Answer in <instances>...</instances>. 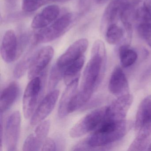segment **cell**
Listing matches in <instances>:
<instances>
[{"mask_svg":"<svg viewBox=\"0 0 151 151\" xmlns=\"http://www.w3.org/2000/svg\"><path fill=\"white\" fill-rule=\"evenodd\" d=\"M0 52L2 59L7 63L15 61L21 55L22 50L18 46L16 35L14 31L9 30L4 34Z\"/></svg>","mask_w":151,"mask_h":151,"instance_id":"8fae6325","label":"cell"},{"mask_svg":"<svg viewBox=\"0 0 151 151\" xmlns=\"http://www.w3.org/2000/svg\"><path fill=\"white\" fill-rule=\"evenodd\" d=\"M109 89L112 94L118 97L128 93V80L120 67H116L113 70L109 83Z\"/></svg>","mask_w":151,"mask_h":151,"instance_id":"5bb4252c","label":"cell"},{"mask_svg":"<svg viewBox=\"0 0 151 151\" xmlns=\"http://www.w3.org/2000/svg\"><path fill=\"white\" fill-rule=\"evenodd\" d=\"M133 97L129 93L118 97L107 107L105 120L122 121L125 120L132 104Z\"/></svg>","mask_w":151,"mask_h":151,"instance_id":"30bf717a","label":"cell"},{"mask_svg":"<svg viewBox=\"0 0 151 151\" xmlns=\"http://www.w3.org/2000/svg\"><path fill=\"white\" fill-rule=\"evenodd\" d=\"M119 57L122 66L128 68L133 65L138 58L136 51L130 48L128 44L123 45L119 48Z\"/></svg>","mask_w":151,"mask_h":151,"instance_id":"d6986e66","label":"cell"},{"mask_svg":"<svg viewBox=\"0 0 151 151\" xmlns=\"http://www.w3.org/2000/svg\"><path fill=\"white\" fill-rule=\"evenodd\" d=\"M56 146L55 142L52 139H46L41 147L42 151H54L56 150Z\"/></svg>","mask_w":151,"mask_h":151,"instance_id":"4316f807","label":"cell"},{"mask_svg":"<svg viewBox=\"0 0 151 151\" xmlns=\"http://www.w3.org/2000/svg\"><path fill=\"white\" fill-rule=\"evenodd\" d=\"M54 53L52 47L47 46L42 47L34 55L28 69L29 79L31 80L42 73L52 60Z\"/></svg>","mask_w":151,"mask_h":151,"instance_id":"9c48e42d","label":"cell"},{"mask_svg":"<svg viewBox=\"0 0 151 151\" xmlns=\"http://www.w3.org/2000/svg\"><path fill=\"white\" fill-rule=\"evenodd\" d=\"M33 55L26 56L17 64L14 69V75L15 78H20L28 70Z\"/></svg>","mask_w":151,"mask_h":151,"instance_id":"cb8c5ba5","label":"cell"},{"mask_svg":"<svg viewBox=\"0 0 151 151\" xmlns=\"http://www.w3.org/2000/svg\"><path fill=\"white\" fill-rule=\"evenodd\" d=\"M129 0H112L104 11L102 27L106 29L110 24H116L124 9L130 5Z\"/></svg>","mask_w":151,"mask_h":151,"instance_id":"4fadbf2b","label":"cell"},{"mask_svg":"<svg viewBox=\"0 0 151 151\" xmlns=\"http://www.w3.org/2000/svg\"><path fill=\"white\" fill-rule=\"evenodd\" d=\"M96 3L99 4H102L106 3L108 0H94Z\"/></svg>","mask_w":151,"mask_h":151,"instance_id":"f1b7e54d","label":"cell"},{"mask_svg":"<svg viewBox=\"0 0 151 151\" xmlns=\"http://www.w3.org/2000/svg\"><path fill=\"white\" fill-rule=\"evenodd\" d=\"M78 78H76L67 85L62 95L58 108V115L61 118H64L69 113V108L75 95L77 91Z\"/></svg>","mask_w":151,"mask_h":151,"instance_id":"e0dca14e","label":"cell"},{"mask_svg":"<svg viewBox=\"0 0 151 151\" xmlns=\"http://www.w3.org/2000/svg\"><path fill=\"white\" fill-rule=\"evenodd\" d=\"M131 126L130 122L125 120L122 121L104 120L89 137L75 146L72 150H89L106 146L121 139L127 133Z\"/></svg>","mask_w":151,"mask_h":151,"instance_id":"7a4b0ae2","label":"cell"},{"mask_svg":"<svg viewBox=\"0 0 151 151\" xmlns=\"http://www.w3.org/2000/svg\"><path fill=\"white\" fill-rule=\"evenodd\" d=\"M42 88V80L39 77L32 78L28 83L23 99V111L26 119L29 118L34 112Z\"/></svg>","mask_w":151,"mask_h":151,"instance_id":"8992f818","label":"cell"},{"mask_svg":"<svg viewBox=\"0 0 151 151\" xmlns=\"http://www.w3.org/2000/svg\"><path fill=\"white\" fill-rule=\"evenodd\" d=\"M73 20V15L71 13L63 15L51 25L37 32L34 35V44L37 45L47 43L60 37L67 32Z\"/></svg>","mask_w":151,"mask_h":151,"instance_id":"277c9868","label":"cell"},{"mask_svg":"<svg viewBox=\"0 0 151 151\" xmlns=\"http://www.w3.org/2000/svg\"><path fill=\"white\" fill-rule=\"evenodd\" d=\"M56 1H68V0H56Z\"/></svg>","mask_w":151,"mask_h":151,"instance_id":"4dcf8cb0","label":"cell"},{"mask_svg":"<svg viewBox=\"0 0 151 151\" xmlns=\"http://www.w3.org/2000/svg\"><path fill=\"white\" fill-rule=\"evenodd\" d=\"M135 17L137 20L142 22H151V4L144 3L142 6L137 9Z\"/></svg>","mask_w":151,"mask_h":151,"instance_id":"7402d4cb","label":"cell"},{"mask_svg":"<svg viewBox=\"0 0 151 151\" xmlns=\"http://www.w3.org/2000/svg\"><path fill=\"white\" fill-rule=\"evenodd\" d=\"M21 114L15 111L7 119L4 131V143L9 151H16L21 130Z\"/></svg>","mask_w":151,"mask_h":151,"instance_id":"52a82bcc","label":"cell"},{"mask_svg":"<svg viewBox=\"0 0 151 151\" xmlns=\"http://www.w3.org/2000/svg\"><path fill=\"white\" fill-rule=\"evenodd\" d=\"M60 13V9L57 5H51L45 7L33 18L32 28L42 29L45 28L56 20Z\"/></svg>","mask_w":151,"mask_h":151,"instance_id":"9a60e30c","label":"cell"},{"mask_svg":"<svg viewBox=\"0 0 151 151\" xmlns=\"http://www.w3.org/2000/svg\"><path fill=\"white\" fill-rule=\"evenodd\" d=\"M106 51L104 42L100 40L93 43L91 58L86 64L79 90L70 105L69 113H73L89 101L101 80L103 74Z\"/></svg>","mask_w":151,"mask_h":151,"instance_id":"6da1fadb","label":"cell"},{"mask_svg":"<svg viewBox=\"0 0 151 151\" xmlns=\"http://www.w3.org/2000/svg\"><path fill=\"white\" fill-rule=\"evenodd\" d=\"M56 0H23L22 9L24 12H32L43 5Z\"/></svg>","mask_w":151,"mask_h":151,"instance_id":"603a6c76","label":"cell"},{"mask_svg":"<svg viewBox=\"0 0 151 151\" xmlns=\"http://www.w3.org/2000/svg\"><path fill=\"white\" fill-rule=\"evenodd\" d=\"M137 135L129 147L130 151H143L151 140V95L141 101L136 115L135 124Z\"/></svg>","mask_w":151,"mask_h":151,"instance_id":"3957f363","label":"cell"},{"mask_svg":"<svg viewBox=\"0 0 151 151\" xmlns=\"http://www.w3.org/2000/svg\"><path fill=\"white\" fill-rule=\"evenodd\" d=\"M44 142L38 138L33 133L30 134L24 141L23 151H39L41 148Z\"/></svg>","mask_w":151,"mask_h":151,"instance_id":"44dd1931","label":"cell"},{"mask_svg":"<svg viewBox=\"0 0 151 151\" xmlns=\"http://www.w3.org/2000/svg\"><path fill=\"white\" fill-rule=\"evenodd\" d=\"M137 31L139 36L151 48V23H141L138 26Z\"/></svg>","mask_w":151,"mask_h":151,"instance_id":"d4e9b609","label":"cell"},{"mask_svg":"<svg viewBox=\"0 0 151 151\" xmlns=\"http://www.w3.org/2000/svg\"><path fill=\"white\" fill-rule=\"evenodd\" d=\"M88 40L85 38L75 41L58 58L54 66L64 73L67 67L83 55L88 48Z\"/></svg>","mask_w":151,"mask_h":151,"instance_id":"ba28073f","label":"cell"},{"mask_svg":"<svg viewBox=\"0 0 151 151\" xmlns=\"http://www.w3.org/2000/svg\"><path fill=\"white\" fill-rule=\"evenodd\" d=\"M20 88L17 82H13L9 84L1 91L0 99V112L3 114L9 109L17 99Z\"/></svg>","mask_w":151,"mask_h":151,"instance_id":"2e32d148","label":"cell"},{"mask_svg":"<svg viewBox=\"0 0 151 151\" xmlns=\"http://www.w3.org/2000/svg\"><path fill=\"white\" fill-rule=\"evenodd\" d=\"M90 0H80V6L81 9H86L89 6Z\"/></svg>","mask_w":151,"mask_h":151,"instance_id":"83f0119b","label":"cell"},{"mask_svg":"<svg viewBox=\"0 0 151 151\" xmlns=\"http://www.w3.org/2000/svg\"><path fill=\"white\" fill-rule=\"evenodd\" d=\"M85 60V57L83 55L66 68L63 77L66 85H67L76 78H78L80 71L84 64Z\"/></svg>","mask_w":151,"mask_h":151,"instance_id":"ac0fdd59","label":"cell"},{"mask_svg":"<svg viewBox=\"0 0 151 151\" xmlns=\"http://www.w3.org/2000/svg\"><path fill=\"white\" fill-rule=\"evenodd\" d=\"M124 30L116 24H110L106 29V39L107 42L111 45H116L122 39Z\"/></svg>","mask_w":151,"mask_h":151,"instance_id":"ffe728a7","label":"cell"},{"mask_svg":"<svg viewBox=\"0 0 151 151\" xmlns=\"http://www.w3.org/2000/svg\"><path fill=\"white\" fill-rule=\"evenodd\" d=\"M50 124L51 123L49 120H46L41 122L36 127L33 133L38 138L44 142L49 132Z\"/></svg>","mask_w":151,"mask_h":151,"instance_id":"484cf974","label":"cell"},{"mask_svg":"<svg viewBox=\"0 0 151 151\" xmlns=\"http://www.w3.org/2000/svg\"><path fill=\"white\" fill-rule=\"evenodd\" d=\"M107 108V107H102L87 114L72 127L70 136L76 138L96 129L104 121Z\"/></svg>","mask_w":151,"mask_h":151,"instance_id":"5b68a950","label":"cell"},{"mask_svg":"<svg viewBox=\"0 0 151 151\" xmlns=\"http://www.w3.org/2000/svg\"><path fill=\"white\" fill-rule=\"evenodd\" d=\"M147 150H148V151H151V143L150 144V145H149Z\"/></svg>","mask_w":151,"mask_h":151,"instance_id":"f546056e","label":"cell"},{"mask_svg":"<svg viewBox=\"0 0 151 151\" xmlns=\"http://www.w3.org/2000/svg\"><path fill=\"white\" fill-rule=\"evenodd\" d=\"M59 95V90H55L50 92L45 97L32 116L31 125L37 124L49 115L54 108Z\"/></svg>","mask_w":151,"mask_h":151,"instance_id":"7c38bea8","label":"cell"}]
</instances>
